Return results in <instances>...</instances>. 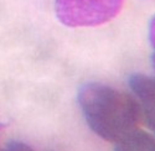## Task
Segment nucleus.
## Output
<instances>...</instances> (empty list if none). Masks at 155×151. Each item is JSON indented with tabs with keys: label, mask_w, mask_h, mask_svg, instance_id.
<instances>
[{
	"label": "nucleus",
	"mask_w": 155,
	"mask_h": 151,
	"mask_svg": "<svg viewBox=\"0 0 155 151\" xmlns=\"http://www.w3.org/2000/svg\"><path fill=\"white\" fill-rule=\"evenodd\" d=\"M77 99L88 127L109 143H118L143 121V111L137 100L109 85L83 84Z\"/></svg>",
	"instance_id": "obj_1"
},
{
	"label": "nucleus",
	"mask_w": 155,
	"mask_h": 151,
	"mask_svg": "<svg viewBox=\"0 0 155 151\" xmlns=\"http://www.w3.org/2000/svg\"><path fill=\"white\" fill-rule=\"evenodd\" d=\"M124 0H55L58 20L70 27L99 26L117 16Z\"/></svg>",
	"instance_id": "obj_2"
},
{
	"label": "nucleus",
	"mask_w": 155,
	"mask_h": 151,
	"mask_svg": "<svg viewBox=\"0 0 155 151\" xmlns=\"http://www.w3.org/2000/svg\"><path fill=\"white\" fill-rule=\"evenodd\" d=\"M133 93L140 100V108L143 111V120L147 125L153 129L154 128V105H155V85L154 79L149 76L135 73L129 78Z\"/></svg>",
	"instance_id": "obj_3"
},
{
	"label": "nucleus",
	"mask_w": 155,
	"mask_h": 151,
	"mask_svg": "<svg viewBox=\"0 0 155 151\" xmlns=\"http://www.w3.org/2000/svg\"><path fill=\"white\" fill-rule=\"evenodd\" d=\"M115 144V151H155V140L153 135L139 128Z\"/></svg>",
	"instance_id": "obj_4"
},
{
	"label": "nucleus",
	"mask_w": 155,
	"mask_h": 151,
	"mask_svg": "<svg viewBox=\"0 0 155 151\" xmlns=\"http://www.w3.org/2000/svg\"><path fill=\"white\" fill-rule=\"evenodd\" d=\"M2 151H34V150L29 145H26V144L15 141V143L9 144L6 150H2Z\"/></svg>",
	"instance_id": "obj_5"
},
{
	"label": "nucleus",
	"mask_w": 155,
	"mask_h": 151,
	"mask_svg": "<svg viewBox=\"0 0 155 151\" xmlns=\"http://www.w3.org/2000/svg\"><path fill=\"white\" fill-rule=\"evenodd\" d=\"M4 127V125H2V124H0V128H3Z\"/></svg>",
	"instance_id": "obj_6"
},
{
	"label": "nucleus",
	"mask_w": 155,
	"mask_h": 151,
	"mask_svg": "<svg viewBox=\"0 0 155 151\" xmlns=\"http://www.w3.org/2000/svg\"><path fill=\"white\" fill-rule=\"evenodd\" d=\"M0 151H2V150H0Z\"/></svg>",
	"instance_id": "obj_7"
}]
</instances>
